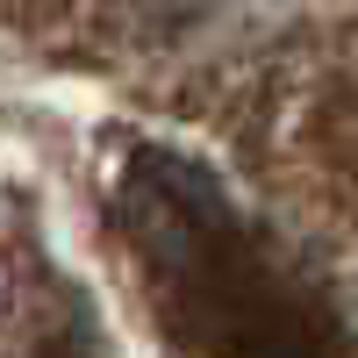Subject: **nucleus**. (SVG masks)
Masks as SVG:
<instances>
[{"mask_svg":"<svg viewBox=\"0 0 358 358\" xmlns=\"http://www.w3.org/2000/svg\"><path fill=\"white\" fill-rule=\"evenodd\" d=\"M122 229L165 330L201 358H344V337L258 251L194 158L136 151L122 172Z\"/></svg>","mask_w":358,"mask_h":358,"instance_id":"obj_1","label":"nucleus"}]
</instances>
